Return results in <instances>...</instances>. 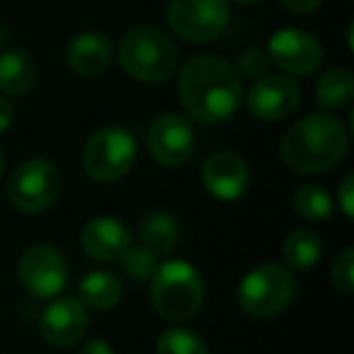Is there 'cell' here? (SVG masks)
Listing matches in <instances>:
<instances>
[{
	"label": "cell",
	"instance_id": "6da1fadb",
	"mask_svg": "<svg viewBox=\"0 0 354 354\" xmlns=\"http://www.w3.org/2000/svg\"><path fill=\"white\" fill-rule=\"evenodd\" d=\"M180 102L199 124H221L238 109L243 97L238 71L218 56H194L180 73Z\"/></svg>",
	"mask_w": 354,
	"mask_h": 354
},
{
	"label": "cell",
	"instance_id": "7a4b0ae2",
	"mask_svg": "<svg viewBox=\"0 0 354 354\" xmlns=\"http://www.w3.org/2000/svg\"><path fill=\"white\" fill-rule=\"evenodd\" d=\"M347 131L328 114H308L281 138V158L296 172H325L347 156Z\"/></svg>",
	"mask_w": 354,
	"mask_h": 354
},
{
	"label": "cell",
	"instance_id": "3957f363",
	"mask_svg": "<svg viewBox=\"0 0 354 354\" xmlns=\"http://www.w3.org/2000/svg\"><path fill=\"white\" fill-rule=\"evenodd\" d=\"M177 46L156 27H136L119 44V64L141 83H162L177 68Z\"/></svg>",
	"mask_w": 354,
	"mask_h": 354
},
{
	"label": "cell",
	"instance_id": "277c9868",
	"mask_svg": "<svg viewBox=\"0 0 354 354\" xmlns=\"http://www.w3.org/2000/svg\"><path fill=\"white\" fill-rule=\"evenodd\" d=\"M153 308L165 320H187L204 304V279L189 262L170 260L158 265L151 284Z\"/></svg>",
	"mask_w": 354,
	"mask_h": 354
},
{
	"label": "cell",
	"instance_id": "5b68a950",
	"mask_svg": "<svg viewBox=\"0 0 354 354\" xmlns=\"http://www.w3.org/2000/svg\"><path fill=\"white\" fill-rule=\"evenodd\" d=\"M296 294L291 272L281 265H262L248 272L238 286V304L252 318H270L284 310Z\"/></svg>",
	"mask_w": 354,
	"mask_h": 354
},
{
	"label": "cell",
	"instance_id": "8992f818",
	"mask_svg": "<svg viewBox=\"0 0 354 354\" xmlns=\"http://www.w3.org/2000/svg\"><path fill=\"white\" fill-rule=\"evenodd\" d=\"M136 141L122 127H104L90 136L83 151V167L97 183H114L131 170Z\"/></svg>",
	"mask_w": 354,
	"mask_h": 354
},
{
	"label": "cell",
	"instance_id": "52a82bcc",
	"mask_svg": "<svg viewBox=\"0 0 354 354\" xmlns=\"http://www.w3.org/2000/svg\"><path fill=\"white\" fill-rule=\"evenodd\" d=\"M61 175L56 165L46 158L25 160L8 183V197L12 207L25 214H39L59 199Z\"/></svg>",
	"mask_w": 354,
	"mask_h": 354
},
{
	"label": "cell",
	"instance_id": "ba28073f",
	"mask_svg": "<svg viewBox=\"0 0 354 354\" xmlns=\"http://www.w3.org/2000/svg\"><path fill=\"white\" fill-rule=\"evenodd\" d=\"M226 0H170L167 6V25L177 37L192 41V44H207L216 39L228 25Z\"/></svg>",
	"mask_w": 354,
	"mask_h": 354
},
{
	"label": "cell",
	"instance_id": "9c48e42d",
	"mask_svg": "<svg viewBox=\"0 0 354 354\" xmlns=\"http://www.w3.org/2000/svg\"><path fill=\"white\" fill-rule=\"evenodd\" d=\"M17 277L27 294H32L35 299H54L68 281V267L56 248L32 245L30 250L22 252Z\"/></svg>",
	"mask_w": 354,
	"mask_h": 354
},
{
	"label": "cell",
	"instance_id": "30bf717a",
	"mask_svg": "<svg viewBox=\"0 0 354 354\" xmlns=\"http://www.w3.org/2000/svg\"><path fill=\"white\" fill-rule=\"evenodd\" d=\"M267 56L286 73L308 75L323 61V46L308 32L286 27V30H279L270 37Z\"/></svg>",
	"mask_w": 354,
	"mask_h": 354
},
{
	"label": "cell",
	"instance_id": "8fae6325",
	"mask_svg": "<svg viewBox=\"0 0 354 354\" xmlns=\"http://www.w3.org/2000/svg\"><path fill=\"white\" fill-rule=\"evenodd\" d=\"M148 148L160 165L180 167L189 160L194 151V131L187 119L177 117V114H160L151 124Z\"/></svg>",
	"mask_w": 354,
	"mask_h": 354
},
{
	"label": "cell",
	"instance_id": "7c38bea8",
	"mask_svg": "<svg viewBox=\"0 0 354 354\" xmlns=\"http://www.w3.org/2000/svg\"><path fill=\"white\" fill-rule=\"evenodd\" d=\"M202 180L212 197L221 199V202H236L250 187V167L236 153L218 151L207 158Z\"/></svg>",
	"mask_w": 354,
	"mask_h": 354
},
{
	"label": "cell",
	"instance_id": "4fadbf2b",
	"mask_svg": "<svg viewBox=\"0 0 354 354\" xmlns=\"http://www.w3.org/2000/svg\"><path fill=\"white\" fill-rule=\"evenodd\" d=\"M299 100L301 90L294 80L286 75H267L250 88L248 109L252 117L262 122H277V119L289 117L299 107Z\"/></svg>",
	"mask_w": 354,
	"mask_h": 354
},
{
	"label": "cell",
	"instance_id": "5bb4252c",
	"mask_svg": "<svg viewBox=\"0 0 354 354\" xmlns=\"http://www.w3.org/2000/svg\"><path fill=\"white\" fill-rule=\"evenodd\" d=\"M88 330V313L78 299H59L41 315V337L54 347H73Z\"/></svg>",
	"mask_w": 354,
	"mask_h": 354
},
{
	"label": "cell",
	"instance_id": "9a60e30c",
	"mask_svg": "<svg viewBox=\"0 0 354 354\" xmlns=\"http://www.w3.org/2000/svg\"><path fill=\"white\" fill-rule=\"evenodd\" d=\"M80 245L97 262H119L131 248L129 228L112 216H97L85 223L80 233Z\"/></svg>",
	"mask_w": 354,
	"mask_h": 354
},
{
	"label": "cell",
	"instance_id": "2e32d148",
	"mask_svg": "<svg viewBox=\"0 0 354 354\" xmlns=\"http://www.w3.org/2000/svg\"><path fill=\"white\" fill-rule=\"evenodd\" d=\"M66 61L73 73L83 75V78H95L112 61V41L107 39V35H100V32H83L68 44Z\"/></svg>",
	"mask_w": 354,
	"mask_h": 354
},
{
	"label": "cell",
	"instance_id": "e0dca14e",
	"mask_svg": "<svg viewBox=\"0 0 354 354\" xmlns=\"http://www.w3.org/2000/svg\"><path fill=\"white\" fill-rule=\"evenodd\" d=\"M37 85V64L25 49H6L0 54V90L22 97Z\"/></svg>",
	"mask_w": 354,
	"mask_h": 354
},
{
	"label": "cell",
	"instance_id": "ac0fdd59",
	"mask_svg": "<svg viewBox=\"0 0 354 354\" xmlns=\"http://www.w3.org/2000/svg\"><path fill=\"white\" fill-rule=\"evenodd\" d=\"M138 236H141L143 248H148L156 257H165L177 245L180 228H177L175 216H170L167 212H153L141 221Z\"/></svg>",
	"mask_w": 354,
	"mask_h": 354
},
{
	"label": "cell",
	"instance_id": "d6986e66",
	"mask_svg": "<svg viewBox=\"0 0 354 354\" xmlns=\"http://www.w3.org/2000/svg\"><path fill=\"white\" fill-rule=\"evenodd\" d=\"M354 97V78L347 68H330L315 85V102L323 109H342Z\"/></svg>",
	"mask_w": 354,
	"mask_h": 354
},
{
	"label": "cell",
	"instance_id": "ffe728a7",
	"mask_svg": "<svg viewBox=\"0 0 354 354\" xmlns=\"http://www.w3.org/2000/svg\"><path fill=\"white\" fill-rule=\"evenodd\" d=\"M80 296L83 304H88L95 310H109L122 299V284L112 272H90L80 281Z\"/></svg>",
	"mask_w": 354,
	"mask_h": 354
},
{
	"label": "cell",
	"instance_id": "44dd1931",
	"mask_svg": "<svg viewBox=\"0 0 354 354\" xmlns=\"http://www.w3.org/2000/svg\"><path fill=\"white\" fill-rule=\"evenodd\" d=\"M323 252V243H320L318 233L308 231V228H299L286 236L284 245H281V255H284L286 265L294 270H308L320 260Z\"/></svg>",
	"mask_w": 354,
	"mask_h": 354
},
{
	"label": "cell",
	"instance_id": "7402d4cb",
	"mask_svg": "<svg viewBox=\"0 0 354 354\" xmlns=\"http://www.w3.org/2000/svg\"><path fill=\"white\" fill-rule=\"evenodd\" d=\"M294 209L306 221H325L333 214V199L320 185H304L294 194Z\"/></svg>",
	"mask_w": 354,
	"mask_h": 354
},
{
	"label": "cell",
	"instance_id": "603a6c76",
	"mask_svg": "<svg viewBox=\"0 0 354 354\" xmlns=\"http://www.w3.org/2000/svg\"><path fill=\"white\" fill-rule=\"evenodd\" d=\"M156 354H209L204 339L192 330H165L156 342Z\"/></svg>",
	"mask_w": 354,
	"mask_h": 354
},
{
	"label": "cell",
	"instance_id": "cb8c5ba5",
	"mask_svg": "<svg viewBox=\"0 0 354 354\" xmlns=\"http://www.w3.org/2000/svg\"><path fill=\"white\" fill-rule=\"evenodd\" d=\"M119 262L124 265L127 274L133 277V279H148V277H153V272L158 270V257L143 245L129 248Z\"/></svg>",
	"mask_w": 354,
	"mask_h": 354
},
{
	"label": "cell",
	"instance_id": "d4e9b609",
	"mask_svg": "<svg viewBox=\"0 0 354 354\" xmlns=\"http://www.w3.org/2000/svg\"><path fill=\"white\" fill-rule=\"evenodd\" d=\"M330 277H333V284L337 286L342 294H352V289H354V250L352 248L339 252L337 260L333 262Z\"/></svg>",
	"mask_w": 354,
	"mask_h": 354
},
{
	"label": "cell",
	"instance_id": "484cf974",
	"mask_svg": "<svg viewBox=\"0 0 354 354\" xmlns=\"http://www.w3.org/2000/svg\"><path fill=\"white\" fill-rule=\"evenodd\" d=\"M267 66H270V56H267L265 51H260V49L243 51L241 59H238V71H241L243 75H250V78L262 75L267 71Z\"/></svg>",
	"mask_w": 354,
	"mask_h": 354
},
{
	"label": "cell",
	"instance_id": "4316f807",
	"mask_svg": "<svg viewBox=\"0 0 354 354\" xmlns=\"http://www.w3.org/2000/svg\"><path fill=\"white\" fill-rule=\"evenodd\" d=\"M352 187H354V177L347 175L339 185V192H337V199H339V207H342V214L347 218L354 216V194H352Z\"/></svg>",
	"mask_w": 354,
	"mask_h": 354
},
{
	"label": "cell",
	"instance_id": "83f0119b",
	"mask_svg": "<svg viewBox=\"0 0 354 354\" xmlns=\"http://www.w3.org/2000/svg\"><path fill=\"white\" fill-rule=\"evenodd\" d=\"M80 354H114V349H112V344H109L107 339L93 337V339H88V342L83 344Z\"/></svg>",
	"mask_w": 354,
	"mask_h": 354
},
{
	"label": "cell",
	"instance_id": "f1b7e54d",
	"mask_svg": "<svg viewBox=\"0 0 354 354\" xmlns=\"http://www.w3.org/2000/svg\"><path fill=\"white\" fill-rule=\"evenodd\" d=\"M12 122H15V109H12V104L0 95V133L8 131V129L12 127Z\"/></svg>",
	"mask_w": 354,
	"mask_h": 354
},
{
	"label": "cell",
	"instance_id": "f546056e",
	"mask_svg": "<svg viewBox=\"0 0 354 354\" xmlns=\"http://www.w3.org/2000/svg\"><path fill=\"white\" fill-rule=\"evenodd\" d=\"M291 12H299V15H308L315 8L320 6V0H281Z\"/></svg>",
	"mask_w": 354,
	"mask_h": 354
},
{
	"label": "cell",
	"instance_id": "4dcf8cb0",
	"mask_svg": "<svg viewBox=\"0 0 354 354\" xmlns=\"http://www.w3.org/2000/svg\"><path fill=\"white\" fill-rule=\"evenodd\" d=\"M236 3H243V6H252V3H260V0H236Z\"/></svg>",
	"mask_w": 354,
	"mask_h": 354
},
{
	"label": "cell",
	"instance_id": "1f68e13d",
	"mask_svg": "<svg viewBox=\"0 0 354 354\" xmlns=\"http://www.w3.org/2000/svg\"><path fill=\"white\" fill-rule=\"evenodd\" d=\"M0 177H3V153H0Z\"/></svg>",
	"mask_w": 354,
	"mask_h": 354
}]
</instances>
